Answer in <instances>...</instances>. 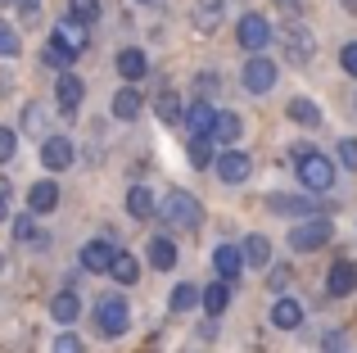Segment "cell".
<instances>
[{
	"instance_id": "1",
	"label": "cell",
	"mask_w": 357,
	"mask_h": 353,
	"mask_svg": "<svg viewBox=\"0 0 357 353\" xmlns=\"http://www.w3.org/2000/svg\"><path fill=\"white\" fill-rule=\"evenodd\" d=\"M289 159H294V168H298V181L307 186V190H331V181H335V163L326 159L321 150H312V145H294L289 150Z\"/></svg>"
},
{
	"instance_id": "2",
	"label": "cell",
	"mask_w": 357,
	"mask_h": 353,
	"mask_svg": "<svg viewBox=\"0 0 357 353\" xmlns=\"http://www.w3.org/2000/svg\"><path fill=\"white\" fill-rule=\"evenodd\" d=\"M158 213H163L167 227H181V231H195L204 222V209H199V200H195L190 190H172L163 204H158Z\"/></svg>"
},
{
	"instance_id": "3",
	"label": "cell",
	"mask_w": 357,
	"mask_h": 353,
	"mask_svg": "<svg viewBox=\"0 0 357 353\" xmlns=\"http://www.w3.org/2000/svg\"><path fill=\"white\" fill-rule=\"evenodd\" d=\"M96 322H100V331H105L109 340L127 336V326H131V313H127V299H122V294H105V299L96 303Z\"/></svg>"
},
{
	"instance_id": "4",
	"label": "cell",
	"mask_w": 357,
	"mask_h": 353,
	"mask_svg": "<svg viewBox=\"0 0 357 353\" xmlns=\"http://www.w3.org/2000/svg\"><path fill=\"white\" fill-rule=\"evenodd\" d=\"M331 236H335L331 218H307L303 227H294V231H289V249H294V254H312V249L331 245Z\"/></svg>"
},
{
	"instance_id": "5",
	"label": "cell",
	"mask_w": 357,
	"mask_h": 353,
	"mask_svg": "<svg viewBox=\"0 0 357 353\" xmlns=\"http://www.w3.org/2000/svg\"><path fill=\"white\" fill-rule=\"evenodd\" d=\"M271 87H276V63L267 54H249V63H244V91L249 96H267Z\"/></svg>"
},
{
	"instance_id": "6",
	"label": "cell",
	"mask_w": 357,
	"mask_h": 353,
	"mask_svg": "<svg viewBox=\"0 0 357 353\" xmlns=\"http://www.w3.org/2000/svg\"><path fill=\"white\" fill-rule=\"evenodd\" d=\"M236 32H240V45H244L249 54H262V45H271V23H267L262 14H244Z\"/></svg>"
},
{
	"instance_id": "7",
	"label": "cell",
	"mask_w": 357,
	"mask_h": 353,
	"mask_svg": "<svg viewBox=\"0 0 357 353\" xmlns=\"http://www.w3.org/2000/svg\"><path fill=\"white\" fill-rule=\"evenodd\" d=\"M114 258H118V249L109 245V240H91V245H82L77 263L86 267V272H114Z\"/></svg>"
},
{
	"instance_id": "8",
	"label": "cell",
	"mask_w": 357,
	"mask_h": 353,
	"mask_svg": "<svg viewBox=\"0 0 357 353\" xmlns=\"http://www.w3.org/2000/svg\"><path fill=\"white\" fill-rule=\"evenodd\" d=\"M253 172V154H244V150H222L218 154V176L222 181H244V176Z\"/></svg>"
},
{
	"instance_id": "9",
	"label": "cell",
	"mask_w": 357,
	"mask_h": 353,
	"mask_svg": "<svg viewBox=\"0 0 357 353\" xmlns=\"http://www.w3.org/2000/svg\"><path fill=\"white\" fill-rule=\"evenodd\" d=\"M357 290V263H349V258H340V263L331 267V276H326V294L331 299H344V294Z\"/></svg>"
},
{
	"instance_id": "10",
	"label": "cell",
	"mask_w": 357,
	"mask_h": 353,
	"mask_svg": "<svg viewBox=\"0 0 357 353\" xmlns=\"http://www.w3.org/2000/svg\"><path fill=\"white\" fill-rule=\"evenodd\" d=\"M41 163H45L50 172L73 168V141H68V136H45V145H41Z\"/></svg>"
},
{
	"instance_id": "11",
	"label": "cell",
	"mask_w": 357,
	"mask_h": 353,
	"mask_svg": "<svg viewBox=\"0 0 357 353\" xmlns=\"http://www.w3.org/2000/svg\"><path fill=\"white\" fill-rule=\"evenodd\" d=\"M213 272H218V281H236V276L244 272V254L240 249H231V245H222V249H213Z\"/></svg>"
},
{
	"instance_id": "12",
	"label": "cell",
	"mask_w": 357,
	"mask_h": 353,
	"mask_svg": "<svg viewBox=\"0 0 357 353\" xmlns=\"http://www.w3.org/2000/svg\"><path fill=\"white\" fill-rule=\"evenodd\" d=\"M240 132H244V118L227 109V114H218V123H213V136H208V141H213V145H227V150H236Z\"/></svg>"
},
{
	"instance_id": "13",
	"label": "cell",
	"mask_w": 357,
	"mask_h": 353,
	"mask_svg": "<svg viewBox=\"0 0 357 353\" xmlns=\"http://www.w3.org/2000/svg\"><path fill=\"white\" fill-rule=\"evenodd\" d=\"M54 41H59L63 50L73 54V59H77V54L86 50V23H77V18H63V23L54 27Z\"/></svg>"
},
{
	"instance_id": "14",
	"label": "cell",
	"mask_w": 357,
	"mask_h": 353,
	"mask_svg": "<svg viewBox=\"0 0 357 353\" xmlns=\"http://www.w3.org/2000/svg\"><path fill=\"white\" fill-rule=\"evenodd\" d=\"M213 123H218V114H213L208 100H195V105L185 109V127L195 132V141H199V136H213Z\"/></svg>"
},
{
	"instance_id": "15",
	"label": "cell",
	"mask_w": 357,
	"mask_h": 353,
	"mask_svg": "<svg viewBox=\"0 0 357 353\" xmlns=\"http://www.w3.org/2000/svg\"><path fill=\"white\" fill-rule=\"evenodd\" d=\"M285 54L289 63H307L312 59V32L307 27H285Z\"/></svg>"
},
{
	"instance_id": "16",
	"label": "cell",
	"mask_w": 357,
	"mask_h": 353,
	"mask_svg": "<svg viewBox=\"0 0 357 353\" xmlns=\"http://www.w3.org/2000/svg\"><path fill=\"white\" fill-rule=\"evenodd\" d=\"M59 209V186L54 181H36L27 190V213H54Z\"/></svg>"
},
{
	"instance_id": "17",
	"label": "cell",
	"mask_w": 357,
	"mask_h": 353,
	"mask_svg": "<svg viewBox=\"0 0 357 353\" xmlns=\"http://www.w3.org/2000/svg\"><path fill=\"white\" fill-rule=\"evenodd\" d=\"M82 96H86V87H82V77H73V73H63L59 87H54V100H59L63 114H73V109L82 105Z\"/></svg>"
},
{
	"instance_id": "18",
	"label": "cell",
	"mask_w": 357,
	"mask_h": 353,
	"mask_svg": "<svg viewBox=\"0 0 357 353\" xmlns=\"http://www.w3.org/2000/svg\"><path fill=\"white\" fill-rule=\"evenodd\" d=\"M285 118H289V123H298V127H317V123H321V109H317L307 96H294L285 105Z\"/></svg>"
},
{
	"instance_id": "19",
	"label": "cell",
	"mask_w": 357,
	"mask_h": 353,
	"mask_svg": "<svg viewBox=\"0 0 357 353\" xmlns=\"http://www.w3.org/2000/svg\"><path fill=\"white\" fill-rule=\"evenodd\" d=\"M77 313H82L77 290H59V294L50 299V317H54V322H63V326H68V322H77Z\"/></svg>"
},
{
	"instance_id": "20",
	"label": "cell",
	"mask_w": 357,
	"mask_h": 353,
	"mask_svg": "<svg viewBox=\"0 0 357 353\" xmlns=\"http://www.w3.org/2000/svg\"><path fill=\"white\" fill-rule=\"evenodd\" d=\"M140 109H145V100H140L136 87H122L114 96V114L122 118V123H131V118H140Z\"/></svg>"
},
{
	"instance_id": "21",
	"label": "cell",
	"mask_w": 357,
	"mask_h": 353,
	"mask_svg": "<svg viewBox=\"0 0 357 353\" xmlns=\"http://www.w3.org/2000/svg\"><path fill=\"white\" fill-rule=\"evenodd\" d=\"M118 73H122L127 82H140V77L149 73V59H145V50H122V54H118Z\"/></svg>"
},
{
	"instance_id": "22",
	"label": "cell",
	"mask_w": 357,
	"mask_h": 353,
	"mask_svg": "<svg viewBox=\"0 0 357 353\" xmlns=\"http://www.w3.org/2000/svg\"><path fill=\"white\" fill-rule=\"evenodd\" d=\"M149 267H158V272H172L176 267V245L172 240H149Z\"/></svg>"
},
{
	"instance_id": "23",
	"label": "cell",
	"mask_w": 357,
	"mask_h": 353,
	"mask_svg": "<svg viewBox=\"0 0 357 353\" xmlns=\"http://www.w3.org/2000/svg\"><path fill=\"white\" fill-rule=\"evenodd\" d=\"M204 308H208V317H222V313L231 308V285L227 281H213L208 290H204Z\"/></svg>"
},
{
	"instance_id": "24",
	"label": "cell",
	"mask_w": 357,
	"mask_h": 353,
	"mask_svg": "<svg viewBox=\"0 0 357 353\" xmlns=\"http://www.w3.org/2000/svg\"><path fill=\"white\" fill-rule=\"evenodd\" d=\"M267 204L276 213H317V200H312V195H271Z\"/></svg>"
},
{
	"instance_id": "25",
	"label": "cell",
	"mask_w": 357,
	"mask_h": 353,
	"mask_svg": "<svg viewBox=\"0 0 357 353\" xmlns=\"http://www.w3.org/2000/svg\"><path fill=\"white\" fill-rule=\"evenodd\" d=\"M195 303H204V290H195L190 281H181L172 294H167V308H172V313H190Z\"/></svg>"
},
{
	"instance_id": "26",
	"label": "cell",
	"mask_w": 357,
	"mask_h": 353,
	"mask_svg": "<svg viewBox=\"0 0 357 353\" xmlns=\"http://www.w3.org/2000/svg\"><path fill=\"white\" fill-rule=\"evenodd\" d=\"M127 213H131L136 222H145L149 213H154V195H149L145 186H131V190H127Z\"/></svg>"
},
{
	"instance_id": "27",
	"label": "cell",
	"mask_w": 357,
	"mask_h": 353,
	"mask_svg": "<svg viewBox=\"0 0 357 353\" xmlns=\"http://www.w3.org/2000/svg\"><path fill=\"white\" fill-rule=\"evenodd\" d=\"M271 322H276L280 331H294L298 322H303V308H298L294 299H276V308H271Z\"/></svg>"
},
{
	"instance_id": "28",
	"label": "cell",
	"mask_w": 357,
	"mask_h": 353,
	"mask_svg": "<svg viewBox=\"0 0 357 353\" xmlns=\"http://www.w3.org/2000/svg\"><path fill=\"white\" fill-rule=\"evenodd\" d=\"M154 109H158L163 123H185V109H181V96H176V91H163V96L154 100Z\"/></svg>"
},
{
	"instance_id": "29",
	"label": "cell",
	"mask_w": 357,
	"mask_h": 353,
	"mask_svg": "<svg viewBox=\"0 0 357 353\" xmlns=\"http://www.w3.org/2000/svg\"><path fill=\"white\" fill-rule=\"evenodd\" d=\"M114 281H118V285L140 281V263H136V254H122V249H118V258H114Z\"/></svg>"
},
{
	"instance_id": "30",
	"label": "cell",
	"mask_w": 357,
	"mask_h": 353,
	"mask_svg": "<svg viewBox=\"0 0 357 353\" xmlns=\"http://www.w3.org/2000/svg\"><path fill=\"white\" fill-rule=\"evenodd\" d=\"M244 263H253V267H267V258H271V245H267V236H249L244 240Z\"/></svg>"
},
{
	"instance_id": "31",
	"label": "cell",
	"mask_w": 357,
	"mask_h": 353,
	"mask_svg": "<svg viewBox=\"0 0 357 353\" xmlns=\"http://www.w3.org/2000/svg\"><path fill=\"white\" fill-rule=\"evenodd\" d=\"M218 23H222V5L204 0V5H199V14H195V27H199V32H213Z\"/></svg>"
},
{
	"instance_id": "32",
	"label": "cell",
	"mask_w": 357,
	"mask_h": 353,
	"mask_svg": "<svg viewBox=\"0 0 357 353\" xmlns=\"http://www.w3.org/2000/svg\"><path fill=\"white\" fill-rule=\"evenodd\" d=\"M68 18H77V23H96V18H100V0H73Z\"/></svg>"
},
{
	"instance_id": "33",
	"label": "cell",
	"mask_w": 357,
	"mask_h": 353,
	"mask_svg": "<svg viewBox=\"0 0 357 353\" xmlns=\"http://www.w3.org/2000/svg\"><path fill=\"white\" fill-rule=\"evenodd\" d=\"M208 163H213V141L208 136L190 141V168H208Z\"/></svg>"
},
{
	"instance_id": "34",
	"label": "cell",
	"mask_w": 357,
	"mask_h": 353,
	"mask_svg": "<svg viewBox=\"0 0 357 353\" xmlns=\"http://www.w3.org/2000/svg\"><path fill=\"white\" fill-rule=\"evenodd\" d=\"M18 50H23V45H18V32L9 23H0V59H14Z\"/></svg>"
},
{
	"instance_id": "35",
	"label": "cell",
	"mask_w": 357,
	"mask_h": 353,
	"mask_svg": "<svg viewBox=\"0 0 357 353\" xmlns=\"http://www.w3.org/2000/svg\"><path fill=\"white\" fill-rule=\"evenodd\" d=\"M45 63H50V68H63V63H73V54H68V50H63V45L50 36V45H45Z\"/></svg>"
},
{
	"instance_id": "36",
	"label": "cell",
	"mask_w": 357,
	"mask_h": 353,
	"mask_svg": "<svg viewBox=\"0 0 357 353\" xmlns=\"http://www.w3.org/2000/svg\"><path fill=\"white\" fill-rule=\"evenodd\" d=\"M23 127H27V132H41V127H45V109L36 105V100L23 109Z\"/></svg>"
},
{
	"instance_id": "37",
	"label": "cell",
	"mask_w": 357,
	"mask_h": 353,
	"mask_svg": "<svg viewBox=\"0 0 357 353\" xmlns=\"http://www.w3.org/2000/svg\"><path fill=\"white\" fill-rule=\"evenodd\" d=\"M14 236H18V240H23V245H27V240H32V236H36V213H23V218H18V222H14Z\"/></svg>"
},
{
	"instance_id": "38",
	"label": "cell",
	"mask_w": 357,
	"mask_h": 353,
	"mask_svg": "<svg viewBox=\"0 0 357 353\" xmlns=\"http://www.w3.org/2000/svg\"><path fill=\"white\" fill-rule=\"evenodd\" d=\"M14 150H18V136L9 132V127H0V163L14 159Z\"/></svg>"
},
{
	"instance_id": "39",
	"label": "cell",
	"mask_w": 357,
	"mask_h": 353,
	"mask_svg": "<svg viewBox=\"0 0 357 353\" xmlns=\"http://www.w3.org/2000/svg\"><path fill=\"white\" fill-rule=\"evenodd\" d=\"M340 163H344V168H357V141H353V136L340 141Z\"/></svg>"
},
{
	"instance_id": "40",
	"label": "cell",
	"mask_w": 357,
	"mask_h": 353,
	"mask_svg": "<svg viewBox=\"0 0 357 353\" xmlns=\"http://www.w3.org/2000/svg\"><path fill=\"white\" fill-rule=\"evenodd\" d=\"M54 353H86L77 336H54Z\"/></svg>"
},
{
	"instance_id": "41",
	"label": "cell",
	"mask_w": 357,
	"mask_h": 353,
	"mask_svg": "<svg viewBox=\"0 0 357 353\" xmlns=\"http://www.w3.org/2000/svg\"><path fill=\"white\" fill-rule=\"evenodd\" d=\"M340 63H344V73H353V77H357V41H349L340 50Z\"/></svg>"
},
{
	"instance_id": "42",
	"label": "cell",
	"mask_w": 357,
	"mask_h": 353,
	"mask_svg": "<svg viewBox=\"0 0 357 353\" xmlns=\"http://www.w3.org/2000/svg\"><path fill=\"white\" fill-rule=\"evenodd\" d=\"M18 14H23V23H36L41 18V0H18Z\"/></svg>"
},
{
	"instance_id": "43",
	"label": "cell",
	"mask_w": 357,
	"mask_h": 353,
	"mask_svg": "<svg viewBox=\"0 0 357 353\" xmlns=\"http://www.w3.org/2000/svg\"><path fill=\"white\" fill-rule=\"evenodd\" d=\"M9 213V181H0V218Z\"/></svg>"
},
{
	"instance_id": "44",
	"label": "cell",
	"mask_w": 357,
	"mask_h": 353,
	"mask_svg": "<svg viewBox=\"0 0 357 353\" xmlns=\"http://www.w3.org/2000/svg\"><path fill=\"white\" fill-rule=\"evenodd\" d=\"M344 9H349V14L357 18V0H344Z\"/></svg>"
},
{
	"instance_id": "45",
	"label": "cell",
	"mask_w": 357,
	"mask_h": 353,
	"mask_svg": "<svg viewBox=\"0 0 357 353\" xmlns=\"http://www.w3.org/2000/svg\"><path fill=\"white\" fill-rule=\"evenodd\" d=\"M0 5H14V0H0Z\"/></svg>"
}]
</instances>
